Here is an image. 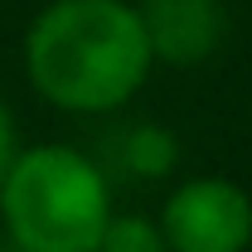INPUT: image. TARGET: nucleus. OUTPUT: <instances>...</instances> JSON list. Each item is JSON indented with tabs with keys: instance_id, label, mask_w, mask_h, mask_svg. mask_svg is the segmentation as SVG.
Wrapping results in <instances>:
<instances>
[{
	"instance_id": "obj_1",
	"label": "nucleus",
	"mask_w": 252,
	"mask_h": 252,
	"mask_svg": "<svg viewBox=\"0 0 252 252\" xmlns=\"http://www.w3.org/2000/svg\"><path fill=\"white\" fill-rule=\"evenodd\" d=\"M156 54L136 0H49L25 30V78L68 117H107L151 83Z\"/></svg>"
},
{
	"instance_id": "obj_2",
	"label": "nucleus",
	"mask_w": 252,
	"mask_h": 252,
	"mask_svg": "<svg viewBox=\"0 0 252 252\" xmlns=\"http://www.w3.org/2000/svg\"><path fill=\"white\" fill-rule=\"evenodd\" d=\"M117 219L112 180L78 146H20L0 185V223L20 252H97Z\"/></svg>"
},
{
	"instance_id": "obj_3",
	"label": "nucleus",
	"mask_w": 252,
	"mask_h": 252,
	"mask_svg": "<svg viewBox=\"0 0 252 252\" xmlns=\"http://www.w3.org/2000/svg\"><path fill=\"white\" fill-rule=\"evenodd\" d=\"M165 252H248L252 248V194L233 175H189L160 204Z\"/></svg>"
},
{
	"instance_id": "obj_4",
	"label": "nucleus",
	"mask_w": 252,
	"mask_h": 252,
	"mask_svg": "<svg viewBox=\"0 0 252 252\" xmlns=\"http://www.w3.org/2000/svg\"><path fill=\"white\" fill-rule=\"evenodd\" d=\"M136 10H141L156 63H170V68H199L228 39L223 0H136Z\"/></svg>"
},
{
	"instance_id": "obj_5",
	"label": "nucleus",
	"mask_w": 252,
	"mask_h": 252,
	"mask_svg": "<svg viewBox=\"0 0 252 252\" xmlns=\"http://www.w3.org/2000/svg\"><path fill=\"white\" fill-rule=\"evenodd\" d=\"M175 160H180V151H175V136L165 126L146 122V126H136L126 136V165L136 175H146V180H165L175 170Z\"/></svg>"
},
{
	"instance_id": "obj_6",
	"label": "nucleus",
	"mask_w": 252,
	"mask_h": 252,
	"mask_svg": "<svg viewBox=\"0 0 252 252\" xmlns=\"http://www.w3.org/2000/svg\"><path fill=\"white\" fill-rule=\"evenodd\" d=\"M97 252H165V238H160V223H156V219L117 214Z\"/></svg>"
},
{
	"instance_id": "obj_7",
	"label": "nucleus",
	"mask_w": 252,
	"mask_h": 252,
	"mask_svg": "<svg viewBox=\"0 0 252 252\" xmlns=\"http://www.w3.org/2000/svg\"><path fill=\"white\" fill-rule=\"evenodd\" d=\"M15 156H20V126H15V112H10V102L0 97V185H5V175H10Z\"/></svg>"
}]
</instances>
